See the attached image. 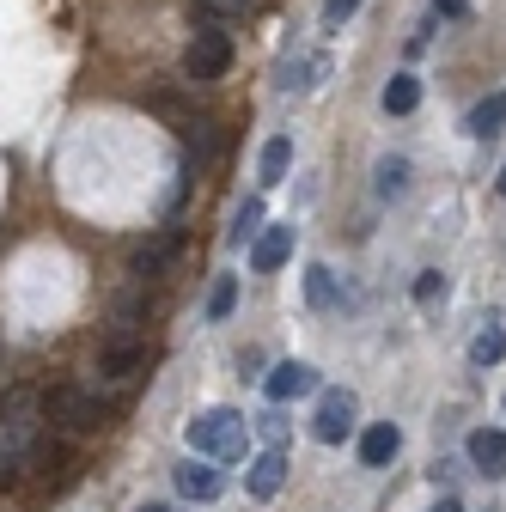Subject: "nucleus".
<instances>
[{"instance_id": "1", "label": "nucleus", "mask_w": 506, "mask_h": 512, "mask_svg": "<svg viewBox=\"0 0 506 512\" xmlns=\"http://www.w3.org/2000/svg\"><path fill=\"white\" fill-rule=\"evenodd\" d=\"M244 433H250V421H244L238 409H202L196 421L183 427L189 452H196V458H220V464L244 458Z\"/></svg>"}, {"instance_id": "2", "label": "nucleus", "mask_w": 506, "mask_h": 512, "mask_svg": "<svg viewBox=\"0 0 506 512\" xmlns=\"http://www.w3.org/2000/svg\"><path fill=\"white\" fill-rule=\"evenodd\" d=\"M226 68H232V37H226V19H202V25H196V37H189V49H183V74L196 80V86H214Z\"/></svg>"}, {"instance_id": "3", "label": "nucleus", "mask_w": 506, "mask_h": 512, "mask_svg": "<svg viewBox=\"0 0 506 512\" xmlns=\"http://www.w3.org/2000/svg\"><path fill=\"white\" fill-rule=\"evenodd\" d=\"M43 421L68 427V433H92V427H104V397L74 391V384H55V391L43 397Z\"/></svg>"}, {"instance_id": "4", "label": "nucleus", "mask_w": 506, "mask_h": 512, "mask_svg": "<svg viewBox=\"0 0 506 512\" xmlns=\"http://www.w3.org/2000/svg\"><path fill=\"white\" fill-rule=\"evenodd\" d=\"M147 372V348L135 336H110L104 354H98V384H110V391H122V384H135Z\"/></svg>"}, {"instance_id": "5", "label": "nucleus", "mask_w": 506, "mask_h": 512, "mask_svg": "<svg viewBox=\"0 0 506 512\" xmlns=\"http://www.w3.org/2000/svg\"><path fill=\"white\" fill-rule=\"evenodd\" d=\"M354 415H360L354 391H324V397H318V415H311V433H318L324 445H342V439L354 433Z\"/></svg>"}, {"instance_id": "6", "label": "nucleus", "mask_w": 506, "mask_h": 512, "mask_svg": "<svg viewBox=\"0 0 506 512\" xmlns=\"http://www.w3.org/2000/svg\"><path fill=\"white\" fill-rule=\"evenodd\" d=\"M263 391H269V403H299V397L318 391V372H311L305 360H281V366L263 378Z\"/></svg>"}, {"instance_id": "7", "label": "nucleus", "mask_w": 506, "mask_h": 512, "mask_svg": "<svg viewBox=\"0 0 506 512\" xmlns=\"http://www.w3.org/2000/svg\"><path fill=\"white\" fill-rule=\"evenodd\" d=\"M281 482H287V452H281V445H269V452L250 458V476H244L250 500H275V494H281Z\"/></svg>"}, {"instance_id": "8", "label": "nucleus", "mask_w": 506, "mask_h": 512, "mask_svg": "<svg viewBox=\"0 0 506 512\" xmlns=\"http://www.w3.org/2000/svg\"><path fill=\"white\" fill-rule=\"evenodd\" d=\"M177 494H183V500H220V494H226V470L189 458V464L177 470Z\"/></svg>"}, {"instance_id": "9", "label": "nucleus", "mask_w": 506, "mask_h": 512, "mask_svg": "<svg viewBox=\"0 0 506 512\" xmlns=\"http://www.w3.org/2000/svg\"><path fill=\"white\" fill-rule=\"evenodd\" d=\"M464 452H470L476 476H500V470H506V427H476Z\"/></svg>"}, {"instance_id": "10", "label": "nucleus", "mask_w": 506, "mask_h": 512, "mask_svg": "<svg viewBox=\"0 0 506 512\" xmlns=\"http://www.w3.org/2000/svg\"><path fill=\"white\" fill-rule=\"evenodd\" d=\"M177 250H183V238H177V232H159V238H147V244L135 250V263H129V275H135V281H153V275H165Z\"/></svg>"}, {"instance_id": "11", "label": "nucleus", "mask_w": 506, "mask_h": 512, "mask_svg": "<svg viewBox=\"0 0 506 512\" xmlns=\"http://www.w3.org/2000/svg\"><path fill=\"white\" fill-rule=\"evenodd\" d=\"M287 256H293V226H269V232H257V244H250V269L275 275Z\"/></svg>"}, {"instance_id": "12", "label": "nucleus", "mask_w": 506, "mask_h": 512, "mask_svg": "<svg viewBox=\"0 0 506 512\" xmlns=\"http://www.w3.org/2000/svg\"><path fill=\"white\" fill-rule=\"evenodd\" d=\"M397 452H403V433H397L391 421H372V427L360 433V464H366V470H385Z\"/></svg>"}, {"instance_id": "13", "label": "nucleus", "mask_w": 506, "mask_h": 512, "mask_svg": "<svg viewBox=\"0 0 506 512\" xmlns=\"http://www.w3.org/2000/svg\"><path fill=\"white\" fill-rule=\"evenodd\" d=\"M464 128H470L476 141H494L500 128H506V86H500V92H488V98H482V104L464 116Z\"/></svg>"}, {"instance_id": "14", "label": "nucleus", "mask_w": 506, "mask_h": 512, "mask_svg": "<svg viewBox=\"0 0 506 512\" xmlns=\"http://www.w3.org/2000/svg\"><path fill=\"white\" fill-rule=\"evenodd\" d=\"M409 177H415L409 159H397V153H391V159H378V171H372L378 202H403V196H409Z\"/></svg>"}, {"instance_id": "15", "label": "nucleus", "mask_w": 506, "mask_h": 512, "mask_svg": "<svg viewBox=\"0 0 506 512\" xmlns=\"http://www.w3.org/2000/svg\"><path fill=\"white\" fill-rule=\"evenodd\" d=\"M378 104H385V116H409V110L421 104V80H415V74H391L385 92H378Z\"/></svg>"}, {"instance_id": "16", "label": "nucleus", "mask_w": 506, "mask_h": 512, "mask_svg": "<svg viewBox=\"0 0 506 512\" xmlns=\"http://www.w3.org/2000/svg\"><path fill=\"white\" fill-rule=\"evenodd\" d=\"M287 165H293V141H287V135L263 141V159H257V177H263V189H275V183L287 177Z\"/></svg>"}, {"instance_id": "17", "label": "nucleus", "mask_w": 506, "mask_h": 512, "mask_svg": "<svg viewBox=\"0 0 506 512\" xmlns=\"http://www.w3.org/2000/svg\"><path fill=\"white\" fill-rule=\"evenodd\" d=\"M470 360H476V366H500V360H506V330L494 324V317H488V324L476 330V342H470Z\"/></svg>"}, {"instance_id": "18", "label": "nucleus", "mask_w": 506, "mask_h": 512, "mask_svg": "<svg viewBox=\"0 0 506 512\" xmlns=\"http://www.w3.org/2000/svg\"><path fill=\"white\" fill-rule=\"evenodd\" d=\"M141 317H147V293L116 299V311H110V336H135V330H141Z\"/></svg>"}, {"instance_id": "19", "label": "nucleus", "mask_w": 506, "mask_h": 512, "mask_svg": "<svg viewBox=\"0 0 506 512\" xmlns=\"http://www.w3.org/2000/svg\"><path fill=\"white\" fill-rule=\"evenodd\" d=\"M305 299H311V311H330V305H336V275H330L324 263L305 269Z\"/></svg>"}, {"instance_id": "20", "label": "nucleus", "mask_w": 506, "mask_h": 512, "mask_svg": "<svg viewBox=\"0 0 506 512\" xmlns=\"http://www.w3.org/2000/svg\"><path fill=\"white\" fill-rule=\"evenodd\" d=\"M232 305H238V281H232V275H220V281H214V293H208V317L220 324V317H232Z\"/></svg>"}, {"instance_id": "21", "label": "nucleus", "mask_w": 506, "mask_h": 512, "mask_svg": "<svg viewBox=\"0 0 506 512\" xmlns=\"http://www.w3.org/2000/svg\"><path fill=\"white\" fill-rule=\"evenodd\" d=\"M257 0H196V19H244Z\"/></svg>"}, {"instance_id": "22", "label": "nucleus", "mask_w": 506, "mask_h": 512, "mask_svg": "<svg viewBox=\"0 0 506 512\" xmlns=\"http://www.w3.org/2000/svg\"><path fill=\"white\" fill-rule=\"evenodd\" d=\"M257 226H263V202H257V196H250V202L238 208V220H232V244H244V238H250V232H257Z\"/></svg>"}, {"instance_id": "23", "label": "nucleus", "mask_w": 506, "mask_h": 512, "mask_svg": "<svg viewBox=\"0 0 506 512\" xmlns=\"http://www.w3.org/2000/svg\"><path fill=\"white\" fill-rule=\"evenodd\" d=\"M360 13V0H324V31H342Z\"/></svg>"}, {"instance_id": "24", "label": "nucleus", "mask_w": 506, "mask_h": 512, "mask_svg": "<svg viewBox=\"0 0 506 512\" xmlns=\"http://www.w3.org/2000/svg\"><path fill=\"white\" fill-rule=\"evenodd\" d=\"M433 299H446V275H439V269H427L415 281V305H433Z\"/></svg>"}, {"instance_id": "25", "label": "nucleus", "mask_w": 506, "mask_h": 512, "mask_svg": "<svg viewBox=\"0 0 506 512\" xmlns=\"http://www.w3.org/2000/svg\"><path fill=\"white\" fill-rule=\"evenodd\" d=\"M263 439L281 445V439H287V421H281V415H263Z\"/></svg>"}, {"instance_id": "26", "label": "nucleus", "mask_w": 506, "mask_h": 512, "mask_svg": "<svg viewBox=\"0 0 506 512\" xmlns=\"http://www.w3.org/2000/svg\"><path fill=\"white\" fill-rule=\"evenodd\" d=\"M433 13L439 19H464V0H433Z\"/></svg>"}, {"instance_id": "27", "label": "nucleus", "mask_w": 506, "mask_h": 512, "mask_svg": "<svg viewBox=\"0 0 506 512\" xmlns=\"http://www.w3.org/2000/svg\"><path fill=\"white\" fill-rule=\"evenodd\" d=\"M427 512H464V500H458V494H439V500H433Z\"/></svg>"}, {"instance_id": "28", "label": "nucleus", "mask_w": 506, "mask_h": 512, "mask_svg": "<svg viewBox=\"0 0 506 512\" xmlns=\"http://www.w3.org/2000/svg\"><path fill=\"white\" fill-rule=\"evenodd\" d=\"M141 512H171V506H141Z\"/></svg>"}, {"instance_id": "29", "label": "nucleus", "mask_w": 506, "mask_h": 512, "mask_svg": "<svg viewBox=\"0 0 506 512\" xmlns=\"http://www.w3.org/2000/svg\"><path fill=\"white\" fill-rule=\"evenodd\" d=\"M500 196H506V171H500Z\"/></svg>"}]
</instances>
